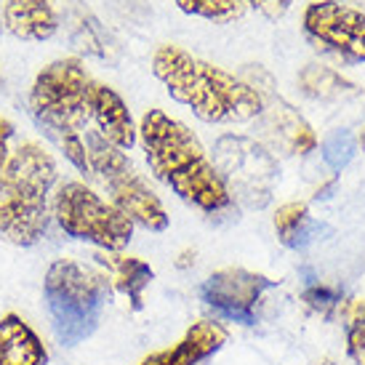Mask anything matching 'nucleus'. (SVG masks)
Wrapping results in <instances>:
<instances>
[{"mask_svg": "<svg viewBox=\"0 0 365 365\" xmlns=\"http://www.w3.org/2000/svg\"><path fill=\"white\" fill-rule=\"evenodd\" d=\"M139 139L150 171L168 184L184 203L208 219H230L237 213V205L232 203L200 139L184 123L173 120L163 110H150L142 118Z\"/></svg>", "mask_w": 365, "mask_h": 365, "instance_id": "obj_1", "label": "nucleus"}, {"mask_svg": "<svg viewBox=\"0 0 365 365\" xmlns=\"http://www.w3.org/2000/svg\"><path fill=\"white\" fill-rule=\"evenodd\" d=\"M155 78L165 86L171 99L200 118L203 123L235 125L256 120L262 96L243 78L197 59L179 46H160L153 56Z\"/></svg>", "mask_w": 365, "mask_h": 365, "instance_id": "obj_2", "label": "nucleus"}, {"mask_svg": "<svg viewBox=\"0 0 365 365\" xmlns=\"http://www.w3.org/2000/svg\"><path fill=\"white\" fill-rule=\"evenodd\" d=\"M56 160L38 142L19 144L0 168V237L30 248L48 230V195L56 184Z\"/></svg>", "mask_w": 365, "mask_h": 365, "instance_id": "obj_3", "label": "nucleus"}, {"mask_svg": "<svg viewBox=\"0 0 365 365\" xmlns=\"http://www.w3.org/2000/svg\"><path fill=\"white\" fill-rule=\"evenodd\" d=\"M88 72L78 56L56 59L38 72L30 91V110L43 133L81 173H88L83 128L88 123Z\"/></svg>", "mask_w": 365, "mask_h": 365, "instance_id": "obj_4", "label": "nucleus"}, {"mask_svg": "<svg viewBox=\"0 0 365 365\" xmlns=\"http://www.w3.org/2000/svg\"><path fill=\"white\" fill-rule=\"evenodd\" d=\"M43 294L56 339L64 346H75L99 328L110 283L104 274L86 269L72 259H56L46 272Z\"/></svg>", "mask_w": 365, "mask_h": 365, "instance_id": "obj_5", "label": "nucleus"}, {"mask_svg": "<svg viewBox=\"0 0 365 365\" xmlns=\"http://www.w3.org/2000/svg\"><path fill=\"white\" fill-rule=\"evenodd\" d=\"M83 144L88 158V173L99 179L110 192V203L123 216H128L131 224H139L150 232H163L168 227V213L163 208L160 197L133 171L125 153L107 142L99 131H86Z\"/></svg>", "mask_w": 365, "mask_h": 365, "instance_id": "obj_6", "label": "nucleus"}, {"mask_svg": "<svg viewBox=\"0 0 365 365\" xmlns=\"http://www.w3.org/2000/svg\"><path fill=\"white\" fill-rule=\"evenodd\" d=\"M213 168L235 205L267 208L277 182V158L267 144L243 133H224L213 144Z\"/></svg>", "mask_w": 365, "mask_h": 365, "instance_id": "obj_7", "label": "nucleus"}, {"mask_svg": "<svg viewBox=\"0 0 365 365\" xmlns=\"http://www.w3.org/2000/svg\"><path fill=\"white\" fill-rule=\"evenodd\" d=\"M53 219L64 235L102 251H123L133 237L131 219L83 182L59 184L53 195Z\"/></svg>", "mask_w": 365, "mask_h": 365, "instance_id": "obj_8", "label": "nucleus"}, {"mask_svg": "<svg viewBox=\"0 0 365 365\" xmlns=\"http://www.w3.org/2000/svg\"><path fill=\"white\" fill-rule=\"evenodd\" d=\"M248 86L262 96V112H259V125H262L264 142L272 150L283 155H307L317 147V136L309 128V123L299 115L294 104H288L274 91L272 78L259 67H248Z\"/></svg>", "mask_w": 365, "mask_h": 365, "instance_id": "obj_9", "label": "nucleus"}, {"mask_svg": "<svg viewBox=\"0 0 365 365\" xmlns=\"http://www.w3.org/2000/svg\"><path fill=\"white\" fill-rule=\"evenodd\" d=\"M304 32L317 48L334 53L346 64L365 61V14L346 3L320 0L307 6Z\"/></svg>", "mask_w": 365, "mask_h": 365, "instance_id": "obj_10", "label": "nucleus"}, {"mask_svg": "<svg viewBox=\"0 0 365 365\" xmlns=\"http://www.w3.org/2000/svg\"><path fill=\"white\" fill-rule=\"evenodd\" d=\"M274 280L259 272H248L243 267H227L213 272L200 285V299L211 307L216 317L240 325H256V304Z\"/></svg>", "mask_w": 365, "mask_h": 365, "instance_id": "obj_11", "label": "nucleus"}, {"mask_svg": "<svg viewBox=\"0 0 365 365\" xmlns=\"http://www.w3.org/2000/svg\"><path fill=\"white\" fill-rule=\"evenodd\" d=\"M88 120L118 150H131L136 144V125L123 96L99 81L88 83Z\"/></svg>", "mask_w": 365, "mask_h": 365, "instance_id": "obj_12", "label": "nucleus"}, {"mask_svg": "<svg viewBox=\"0 0 365 365\" xmlns=\"http://www.w3.org/2000/svg\"><path fill=\"white\" fill-rule=\"evenodd\" d=\"M227 341V328L216 320H200L195 323L173 349H163L144 357L139 365H197L208 360L213 352H219Z\"/></svg>", "mask_w": 365, "mask_h": 365, "instance_id": "obj_13", "label": "nucleus"}, {"mask_svg": "<svg viewBox=\"0 0 365 365\" xmlns=\"http://www.w3.org/2000/svg\"><path fill=\"white\" fill-rule=\"evenodd\" d=\"M3 21L19 41H48L61 24L51 0H6Z\"/></svg>", "mask_w": 365, "mask_h": 365, "instance_id": "obj_14", "label": "nucleus"}, {"mask_svg": "<svg viewBox=\"0 0 365 365\" xmlns=\"http://www.w3.org/2000/svg\"><path fill=\"white\" fill-rule=\"evenodd\" d=\"M48 352L41 336L19 314L0 317V365H46Z\"/></svg>", "mask_w": 365, "mask_h": 365, "instance_id": "obj_15", "label": "nucleus"}, {"mask_svg": "<svg viewBox=\"0 0 365 365\" xmlns=\"http://www.w3.org/2000/svg\"><path fill=\"white\" fill-rule=\"evenodd\" d=\"M274 232H277V237H280V243L285 248L304 251L312 243L328 237L334 230L328 224L312 219L309 208L304 203H285L274 213Z\"/></svg>", "mask_w": 365, "mask_h": 365, "instance_id": "obj_16", "label": "nucleus"}, {"mask_svg": "<svg viewBox=\"0 0 365 365\" xmlns=\"http://www.w3.org/2000/svg\"><path fill=\"white\" fill-rule=\"evenodd\" d=\"M99 262L107 267V272L112 274V283L115 288L131 299L133 309H142V294L144 288L155 280L153 267L142 259H133V256H120L118 251H104L96 256Z\"/></svg>", "mask_w": 365, "mask_h": 365, "instance_id": "obj_17", "label": "nucleus"}, {"mask_svg": "<svg viewBox=\"0 0 365 365\" xmlns=\"http://www.w3.org/2000/svg\"><path fill=\"white\" fill-rule=\"evenodd\" d=\"M299 86L314 102H346V99H355L360 93L355 83L344 81L336 70L320 67V64L304 67L299 75Z\"/></svg>", "mask_w": 365, "mask_h": 365, "instance_id": "obj_18", "label": "nucleus"}, {"mask_svg": "<svg viewBox=\"0 0 365 365\" xmlns=\"http://www.w3.org/2000/svg\"><path fill=\"white\" fill-rule=\"evenodd\" d=\"M67 21H72L70 41L78 51L91 53V56H102V59L110 56V35L102 30V24L96 21L91 11L78 9L75 16H70Z\"/></svg>", "mask_w": 365, "mask_h": 365, "instance_id": "obj_19", "label": "nucleus"}, {"mask_svg": "<svg viewBox=\"0 0 365 365\" xmlns=\"http://www.w3.org/2000/svg\"><path fill=\"white\" fill-rule=\"evenodd\" d=\"M176 6L190 16H200L216 24H230L243 19L245 14V0H176Z\"/></svg>", "mask_w": 365, "mask_h": 365, "instance_id": "obj_20", "label": "nucleus"}, {"mask_svg": "<svg viewBox=\"0 0 365 365\" xmlns=\"http://www.w3.org/2000/svg\"><path fill=\"white\" fill-rule=\"evenodd\" d=\"M320 153H323V160H325V165H328L331 171H336V173L344 171L346 165L352 163L355 153H357L355 136H352V131H349V128H336V131H331L323 139V144H320Z\"/></svg>", "mask_w": 365, "mask_h": 365, "instance_id": "obj_21", "label": "nucleus"}, {"mask_svg": "<svg viewBox=\"0 0 365 365\" xmlns=\"http://www.w3.org/2000/svg\"><path fill=\"white\" fill-rule=\"evenodd\" d=\"M346 355L352 360H363L365 357V302L352 309L349 314V325H346Z\"/></svg>", "mask_w": 365, "mask_h": 365, "instance_id": "obj_22", "label": "nucleus"}, {"mask_svg": "<svg viewBox=\"0 0 365 365\" xmlns=\"http://www.w3.org/2000/svg\"><path fill=\"white\" fill-rule=\"evenodd\" d=\"M304 302L309 309L325 314V317H331L334 309L339 307V302H341V291L328 288V285H309L304 291Z\"/></svg>", "mask_w": 365, "mask_h": 365, "instance_id": "obj_23", "label": "nucleus"}, {"mask_svg": "<svg viewBox=\"0 0 365 365\" xmlns=\"http://www.w3.org/2000/svg\"><path fill=\"white\" fill-rule=\"evenodd\" d=\"M291 3L294 0H245V6L256 9L267 19H280L285 11L291 9Z\"/></svg>", "mask_w": 365, "mask_h": 365, "instance_id": "obj_24", "label": "nucleus"}, {"mask_svg": "<svg viewBox=\"0 0 365 365\" xmlns=\"http://www.w3.org/2000/svg\"><path fill=\"white\" fill-rule=\"evenodd\" d=\"M11 136H14V123L6 120L3 115H0V168L6 165V160H9V142Z\"/></svg>", "mask_w": 365, "mask_h": 365, "instance_id": "obj_25", "label": "nucleus"}, {"mask_svg": "<svg viewBox=\"0 0 365 365\" xmlns=\"http://www.w3.org/2000/svg\"><path fill=\"white\" fill-rule=\"evenodd\" d=\"M346 6H352V9H357L360 14H365V0H346Z\"/></svg>", "mask_w": 365, "mask_h": 365, "instance_id": "obj_26", "label": "nucleus"}, {"mask_svg": "<svg viewBox=\"0 0 365 365\" xmlns=\"http://www.w3.org/2000/svg\"><path fill=\"white\" fill-rule=\"evenodd\" d=\"M360 144H363V153H365V133H363V139H360Z\"/></svg>", "mask_w": 365, "mask_h": 365, "instance_id": "obj_27", "label": "nucleus"}]
</instances>
